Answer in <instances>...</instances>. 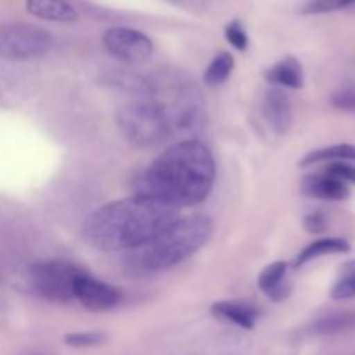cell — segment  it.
Wrapping results in <instances>:
<instances>
[{
  "label": "cell",
  "mask_w": 355,
  "mask_h": 355,
  "mask_svg": "<svg viewBox=\"0 0 355 355\" xmlns=\"http://www.w3.org/2000/svg\"><path fill=\"white\" fill-rule=\"evenodd\" d=\"M217 165L210 149L198 139H182L162 153L135 179V194L173 208L200 205L210 196Z\"/></svg>",
  "instance_id": "6da1fadb"
},
{
  "label": "cell",
  "mask_w": 355,
  "mask_h": 355,
  "mask_svg": "<svg viewBox=\"0 0 355 355\" xmlns=\"http://www.w3.org/2000/svg\"><path fill=\"white\" fill-rule=\"evenodd\" d=\"M177 218V208L134 194L104 205L89 215L82 227V236L99 252H134L156 238Z\"/></svg>",
  "instance_id": "7a4b0ae2"
},
{
  "label": "cell",
  "mask_w": 355,
  "mask_h": 355,
  "mask_svg": "<svg viewBox=\"0 0 355 355\" xmlns=\"http://www.w3.org/2000/svg\"><path fill=\"white\" fill-rule=\"evenodd\" d=\"M214 224L207 215L177 218L142 248L134 250V263L144 272L172 269L200 252L211 239Z\"/></svg>",
  "instance_id": "3957f363"
},
{
  "label": "cell",
  "mask_w": 355,
  "mask_h": 355,
  "mask_svg": "<svg viewBox=\"0 0 355 355\" xmlns=\"http://www.w3.org/2000/svg\"><path fill=\"white\" fill-rule=\"evenodd\" d=\"M153 103L162 107L172 134H179L186 139H194L207 125L205 101L196 85L179 75L165 82L149 85Z\"/></svg>",
  "instance_id": "277c9868"
},
{
  "label": "cell",
  "mask_w": 355,
  "mask_h": 355,
  "mask_svg": "<svg viewBox=\"0 0 355 355\" xmlns=\"http://www.w3.org/2000/svg\"><path fill=\"white\" fill-rule=\"evenodd\" d=\"M116 127L125 141L141 149L156 148L172 135L162 107L151 99L121 106L116 111Z\"/></svg>",
  "instance_id": "5b68a950"
},
{
  "label": "cell",
  "mask_w": 355,
  "mask_h": 355,
  "mask_svg": "<svg viewBox=\"0 0 355 355\" xmlns=\"http://www.w3.org/2000/svg\"><path fill=\"white\" fill-rule=\"evenodd\" d=\"M54 38L47 30L30 23L0 24V59L6 61H33L40 59L52 49Z\"/></svg>",
  "instance_id": "8992f818"
},
{
  "label": "cell",
  "mask_w": 355,
  "mask_h": 355,
  "mask_svg": "<svg viewBox=\"0 0 355 355\" xmlns=\"http://www.w3.org/2000/svg\"><path fill=\"white\" fill-rule=\"evenodd\" d=\"M83 270L66 260H44L28 270L30 286L35 293L47 302L66 304L75 300V281Z\"/></svg>",
  "instance_id": "52a82bcc"
},
{
  "label": "cell",
  "mask_w": 355,
  "mask_h": 355,
  "mask_svg": "<svg viewBox=\"0 0 355 355\" xmlns=\"http://www.w3.org/2000/svg\"><path fill=\"white\" fill-rule=\"evenodd\" d=\"M103 45L116 61L130 66L149 61L155 52L151 38L130 26H113L104 31Z\"/></svg>",
  "instance_id": "ba28073f"
},
{
  "label": "cell",
  "mask_w": 355,
  "mask_h": 355,
  "mask_svg": "<svg viewBox=\"0 0 355 355\" xmlns=\"http://www.w3.org/2000/svg\"><path fill=\"white\" fill-rule=\"evenodd\" d=\"M75 300L80 302L82 307L92 312H106L116 307L121 302V293L113 284H107L90 274L82 272L75 281Z\"/></svg>",
  "instance_id": "9c48e42d"
},
{
  "label": "cell",
  "mask_w": 355,
  "mask_h": 355,
  "mask_svg": "<svg viewBox=\"0 0 355 355\" xmlns=\"http://www.w3.org/2000/svg\"><path fill=\"white\" fill-rule=\"evenodd\" d=\"M262 114L276 134L284 135L290 130L293 123V106L283 89L274 87L267 90L262 101Z\"/></svg>",
  "instance_id": "30bf717a"
},
{
  "label": "cell",
  "mask_w": 355,
  "mask_h": 355,
  "mask_svg": "<svg viewBox=\"0 0 355 355\" xmlns=\"http://www.w3.org/2000/svg\"><path fill=\"white\" fill-rule=\"evenodd\" d=\"M300 191L309 198L322 201H345L350 198V186L329 173H312L302 179Z\"/></svg>",
  "instance_id": "8fae6325"
},
{
  "label": "cell",
  "mask_w": 355,
  "mask_h": 355,
  "mask_svg": "<svg viewBox=\"0 0 355 355\" xmlns=\"http://www.w3.org/2000/svg\"><path fill=\"white\" fill-rule=\"evenodd\" d=\"M211 314L215 315L220 321L227 322V324L238 326V328L250 329L255 328L257 321L260 318V312L257 309V305H253L252 302L246 300H220L215 302L211 305Z\"/></svg>",
  "instance_id": "7c38bea8"
},
{
  "label": "cell",
  "mask_w": 355,
  "mask_h": 355,
  "mask_svg": "<svg viewBox=\"0 0 355 355\" xmlns=\"http://www.w3.org/2000/svg\"><path fill=\"white\" fill-rule=\"evenodd\" d=\"M286 274L288 263L284 262V260H277V262L269 263V266L263 267L262 272L259 274V279H257L259 290L272 302L286 300L291 293V286L284 283Z\"/></svg>",
  "instance_id": "4fadbf2b"
},
{
  "label": "cell",
  "mask_w": 355,
  "mask_h": 355,
  "mask_svg": "<svg viewBox=\"0 0 355 355\" xmlns=\"http://www.w3.org/2000/svg\"><path fill=\"white\" fill-rule=\"evenodd\" d=\"M266 78L270 85L277 89H293L298 90L304 87L305 75L304 66L295 55H286L276 64L270 66L266 73Z\"/></svg>",
  "instance_id": "5bb4252c"
},
{
  "label": "cell",
  "mask_w": 355,
  "mask_h": 355,
  "mask_svg": "<svg viewBox=\"0 0 355 355\" xmlns=\"http://www.w3.org/2000/svg\"><path fill=\"white\" fill-rule=\"evenodd\" d=\"M26 10L38 19L52 23H71L78 17L68 0H26Z\"/></svg>",
  "instance_id": "9a60e30c"
},
{
  "label": "cell",
  "mask_w": 355,
  "mask_h": 355,
  "mask_svg": "<svg viewBox=\"0 0 355 355\" xmlns=\"http://www.w3.org/2000/svg\"><path fill=\"white\" fill-rule=\"evenodd\" d=\"M350 248H352L350 243L343 238H319L312 241L311 245L305 246V248H302V252L295 259L293 266L302 267L305 263L312 262V260L321 259V257L343 255V253H349Z\"/></svg>",
  "instance_id": "2e32d148"
},
{
  "label": "cell",
  "mask_w": 355,
  "mask_h": 355,
  "mask_svg": "<svg viewBox=\"0 0 355 355\" xmlns=\"http://www.w3.org/2000/svg\"><path fill=\"white\" fill-rule=\"evenodd\" d=\"M355 328V311H338L318 318L309 324V333L318 336H331Z\"/></svg>",
  "instance_id": "e0dca14e"
},
{
  "label": "cell",
  "mask_w": 355,
  "mask_h": 355,
  "mask_svg": "<svg viewBox=\"0 0 355 355\" xmlns=\"http://www.w3.org/2000/svg\"><path fill=\"white\" fill-rule=\"evenodd\" d=\"M322 162H355V144H333L314 149L300 159V166L318 165Z\"/></svg>",
  "instance_id": "ac0fdd59"
},
{
  "label": "cell",
  "mask_w": 355,
  "mask_h": 355,
  "mask_svg": "<svg viewBox=\"0 0 355 355\" xmlns=\"http://www.w3.org/2000/svg\"><path fill=\"white\" fill-rule=\"evenodd\" d=\"M232 69H234V58L229 52H218L210 62H208L207 69L203 73V80L208 87H218L231 76Z\"/></svg>",
  "instance_id": "d6986e66"
},
{
  "label": "cell",
  "mask_w": 355,
  "mask_h": 355,
  "mask_svg": "<svg viewBox=\"0 0 355 355\" xmlns=\"http://www.w3.org/2000/svg\"><path fill=\"white\" fill-rule=\"evenodd\" d=\"M329 297L336 302L355 298V259L340 267V276L331 286Z\"/></svg>",
  "instance_id": "ffe728a7"
},
{
  "label": "cell",
  "mask_w": 355,
  "mask_h": 355,
  "mask_svg": "<svg viewBox=\"0 0 355 355\" xmlns=\"http://www.w3.org/2000/svg\"><path fill=\"white\" fill-rule=\"evenodd\" d=\"M107 340L103 331H73L64 336V343L71 349H92L103 345Z\"/></svg>",
  "instance_id": "44dd1931"
},
{
  "label": "cell",
  "mask_w": 355,
  "mask_h": 355,
  "mask_svg": "<svg viewBox=\"0 0 355 355\" xmlns=\"http://www.w3.org/2000/svg\"><path fill=\"white\" fill-rule=\"evenodd\" d=\"M355 6V0H309L304 7H302V14H329L336 12V10L349 9Z\"/></svg>",
  "instance_id": "7402d4cb"
},
{
  "label": "cell",
  "mask_w": 355,
  "mask_h": 355,
  "mask_svg": "<svg viewBox=\"0 0 355 355\" xmlns=\"http://www.w3.org/2000/svg\"><path fill=\"white\" fill-rule=\"evenodd\" d=\"M224 35H225V40L229 42V45H232L236 51L239 52L248 51L250 37H248V31L245 30L241 21L234 19L231 21V23H227V26H225L224 30Z\"/></svg>",
  "instance_id": "603a6c76"
},
{
  "label": "cell",
  "mask_w": 355,
  "mask_h": 355,
  "mask_svg": "<svg viewBox=\"0 0 355 355\" xmlns=\"http://www.w3.org/2000/svg\"><path fill=\"white\" fill-rule=\"evenodd\" d=\"M326 173L343 180L345 184H354L355 186V165L349 162H331L324 168Z\"/></svg>",
  "instance_id": "cb8c5ba5"
},
{
  "label": "cell",
  "mask_w": 355,
  "mask_h": 355,
  "mask_svg": "<svg viewBox=\"0 0 355 355\" xmlns=\"http://www.w3.org/2000/svg\"><path fill=\"white\" fill-rule=\"evenodd\" d=\"M304 227L305 231L311 232V234H324L329 227L328 215L324 211H311V214L305 215L304 218Z\"/></svg>",
  "instance_id": "d4e9b609"
},
{
  "label": "cell",
  "mask_w": 355,
  "mask_h": 355,
  "mask_svg": "<svg viewBox=\"0 0 355 355\" xmlns=\"http://www.w3.org/2000/svg\"><path fill=\"white\" fill-rule=\"evenodd\" d=\"M333 106L340 107V110L345 111H355V92H338L333 96Z\"/></svg>",
  "instance_id": "484cf974"
},
{
  "label": "cell",
  "mask_w": 355,
  "mask_h": 355,
  "mask_svg": "<svg viewBox=\"0 0 355 355\" xmlns=\"http://www.w3.org/2000/svg\"><path fill=\"white\" fill-rule=\"evenodd\" d=\"M23 355H49V354H45V352H37V350H33V352H26V354H23Z\"/></svg>",
  "instance_id": "4316f807"
}]
</instances>
